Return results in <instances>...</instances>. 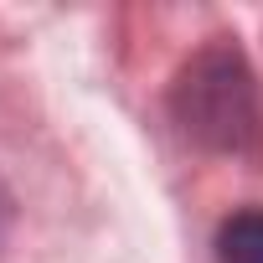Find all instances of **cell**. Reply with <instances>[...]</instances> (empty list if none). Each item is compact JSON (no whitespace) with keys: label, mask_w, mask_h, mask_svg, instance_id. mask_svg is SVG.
Returning <instances> with one entry per match:
<instances>
[{"label":"cell","mask_w":263,"mask_h":263,"mask_svg":"<svg viewBox=\"0 0 263 263\" xmlns=\"http://www.w3.org/2000/svg\"><path fill=\"white\" fill-rule=\"evenodd\" d=\"M217 258L222 263H263V212H237L217 232Z\"/></svg>","instance_id":"2"},{"label":"cell","mask_w":263,"mask_h":263,"mask_svg":"<svg viewBox=\"0 0 263 263\" xmlns=\"http://www.w3.org/2000/svg\"><path fill=\"white\" fill-rule=\"evenodd\" d=\"M176 108L191 135L217 150H237L258 129L253 78L232 52H201L176 83Z\"/></svg>","instance_id":"1"}]
</instances>
